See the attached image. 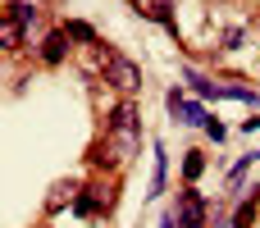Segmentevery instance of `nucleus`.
<instances>
[{
	"label": "nucleus",
	"mask_w": 260,
	"mask_h": 228,
	"mask_svg": "<svg viewBox=\"0 0 260 228\" xmlns=\"http://www.w3.org/2000/svg\"><path fill=\"white\" fill-rule=\"evenodd\" d=\"M201 169H206V155H201V151H187V160H183V183H197Z\"/></svg>",
	"instance_id": "nucleus-10"
},
{
	"label": "nucleus",
	"mask_w": 260,
	"mask_h": 228,
	"mask_svg": "<svg viewBox=\"0 0 260 228\" xmlns=\"http://www.w3.org/2000/svg\"><path fill=\"white\" fill-rule=\"evenodd\" d=\"M105 87H114L123 101L137 96V91H142V64L128 59L123 50H114V55H110V69H105Z\"/></svg>",
	"instance_id": "nucleus-1"
},
{
	"label": "nucleus",
	"mask_w": 260,
	"mask_h": 228,
	"mask_svg": "<svg viewBox=\"0 0 260 228\" xmlns=\"http://www.w3.org/2000/svg\"><path fill=\"white\" fill-rule=\"evenodd\" d=\"M0 41H5V50H18V46H27V37H23V23H18V18H0Z\"/></svg>",
	"instance_id": "nucleus-7"
},
{
	"label": "nucleus",
	"mask_w": 260,
	"mask_h": 228,
	"mask_svg": "<svg viewBox=\"0 0 260 228\" xmlns=\"http://www.w3.org/2000/svg\"><path fill=\"white\" fill-rule=\"evenodd\" d=\"M183 78H187V87H192L197 96H224V87H219V82H210V78H206V73H197V69H187Z\"/></svg>",
	"instance_id": "nucleus-9"
},
{
	"label": "nucleus",
	"mask_w": 260,
	"mask_h": 228,
	"mask_svg": "<svg viewBox=\"0 0 260 228\" xmlns=\"http://www.w3.org/2000/svg\"><path fill=\"white\" fill-rule=\"evenodd\" d=\"M174 215H178L183 228H210V206H206V197H201L192 183L178 192V210H174Z\"/></svg>",
	"instance_id": "nucleus-2"
},
{
	"label": "nucleus",
	"mask_w": 260,
	"mask_h": 228,
	"mask_svg": "<svg viewBox=\"0 0 260 228\" xmlns=\"http://www.w3.org/2000/svg\"><path fill=\"white\" fill-rule=\"evenodd\" d=\"M242 133H260V114H251V119H242Z\"/></svg>",
	"instance_id": "nucleus-15"
},
{
	"label": "nucleus",
	"mask_w": 260,
	"mask_h": 228,
	"mask_svg": "<svg viewBox=\"0 0 260 228\" xmlns=\"http://www.w3.org/2000/svg\"><path fill=\"white\" fill-rule=\"evenodd\" d=\"M64 32H69V37H73L78 46H87V50H91V46H101V32H96L91 23H82V18H73V23H64Z\"/></svg>",
	"instance_id": "nucleus-6"
},
{
	"label": "nucleus",
	"mask_w": 260,
	"mask_h": 228,
	"mask_svg": "<svg viewBox=\"0 0 260 228\" xmlns=\"http://www.w3.org/2000/svg\"><path fill=\"white\" fill-rule=\"evenodd\" d=\"M165 105H169V114L178 119V114H183V105H187V96H183V87H174V91L165 96Z\"/></svg>",
	"instance_id": "nucleus-13"
},
{
	"label": "nucleus",
	"mask_w": 260,
	"mask_h": 228,
	"mask_svg": "<svg viewBox=\"0 0 260 228\" xmlns=\"http://www.w3.org/2000/svg\"><path fill=\"white\" fill-rule=\"evenodd\" d=\"M105 142H110L114 160H119V165H128V160L142 151V128H105Z\"/></svg>",
	"instance_id": "nucleus-4"
},
{
	"label": "nucleus",
	"mask_w": 260,
	"mask_h": 228,
	"mask_svg": "<svg viewBox=\"0 0 260 228\" xmlns=\"http://www.w3.org/2000/svg\"><path fill=\"white\" fill-rule=\"evenodd\" d=\"M206 119H210V114H206V105H201V101H187V105H183V114H178V123H201V128H206Z\"/></svg>",
	"instance_id": "nucleus-11"
},
{
	"label": "nucleus",
	"mask_w": 260,
	"mask_h": 228,
	"mask_svg": "<svg viewBox=\"0 0 260 228\" xmlns=\"http://www.w3.org/2000/svg\"><path fill=\"white\" fill-rule=\"evenodd\" d=\"M105 128H142L137 105H133V101H119V105L110 110V123H105Z\"/></svg>",
	"instance_id": "nucleus-5"
},
{
	"label": "nucleus",
	"mask_w": 260,
	"mask_h": 228,
	"mask_svg": "<svg viewBox=\"0 0 260 228\" xmlns=\"http://www.w3.org/2000/svg\"><path fill=\"white\" fill-rule=\"evenodd\" d=\"M160 228H183V224H178V215H165V219H160Z\"/></svg>",
	"instance_id": "nucleus-16"
},
{
	"label": "nucleus",
	"mask_w": 260,
	"mask_h": 228,
	"mask_svg": "<svg viewBox=\"0 0 260 228\" xmlns=\"http://www.w3.org/2000/svg\"><path fill=\"white\" fill-rule=\"evenodd\" d=\"M206 133H210V137H215V142H224V137H229V133H224V123H219V119H206Z\"/></svg>",
	"instance_id": "nucleus-14"
},
{
	"label": "nucleus",
	"mask_w": 260,
	"mask_h": 228,
	"mask_svg": "<svg viewBox=\"0 0 260 228\" xmlns=\"http://www.w3.org/2000/svg\"><path fill=\"white\" fill-rule=\"evenodd\" d=\"M69 46H73V37H69L64 27H55V32H46V41L37 46V59H41L46 69H59V64L69 59Z\"/></svg>",
	"instance_id": "nucleus-3"
},
{
	"label": "nucleus",
	"mask_w": 260,
	"mask_h": 228,
	"mask_svg": "<svg viewBox=\"0 0 260 228\" xmlns=\"http://www.w3.org/2000/svg\"><path fill=\"white\" fill-rule=\"evenodd\" d=\"M224 96H233V101H247V105H256V101H260L256 91H251V87H242V82H229V87H224Z\"/></svg>",
	"instance_id": "nucleus-12"
},
{
	"label": "nucleus",
	"mask_w": 260,
	"mask_h": 228,
	"mask_svg": "<svg viewBox=\"0 0 260 228\" xmlns=\"http://www.w3.org/2000/svg\"><path fill=\"white\" fill-rule=\"evenodd\" d=\"M165 183H169V155H165V146H155V174H151V192L146 197H160Z\"/></svg>",
	"instance_id": "nucleus-8"
}]
</instances>
